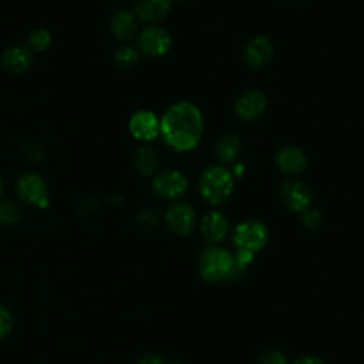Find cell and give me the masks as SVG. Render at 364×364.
Listing matches in <instances>:
<instances>
[{"instance_id":"6da1fadb","label":"cell","mask_w":364,"mask_h":364,"mask_svg":"<svg viewBox=\"0 0 364 364\" xmlns=\"http://www.w3.org/2000/svg\"><path fill=\"white\" fill-rule=\"evenodd\" d=\"M203 134L200 109L188 101L172 104L159 119L162 141L176 152H188L198 146Z\"/></svg>"},{"instance_id":"7a4b0ae2","label":"cell","mask_w":364,"mask_h":364,"mask_svg":"<svg viewBox=\"0 0 364 364\" xmlns=\"http://www.w3.org/2000/svg\"><path fill=\"white\" fill-rule=\"evenodd\" d=\"M235 178L225 165H209L199 176V192L210 205L225 203L233 193Z\"/></svg>"},{"instance_id":"3957f363","label":"cell","mask_w":364,"mask_h":364,"mask_svg":"<svg viewBox=\"0 0 364 364\" xmlns=\"http://www.w3.org/2000/svg\"><path fill=\"white\" fill-rule=\"evenodd\" d=\"M235 267V255L216 245L206 246L199 255V273L205 282H229Z\"/></svg>"},{"instance_id":"277c9868","label":"cell","mask_w":364,"mask_h":364,"mask_svg":"<svg viewBox=\"0 0 364 364\" xmlns=\"http://www.w3.org/2000/svg\"><path fill=\"white\" fill-rule=\"evenodd\" d=\"M269 240V232L267 228L255 219L243 220L237 223L233 229L232 242L236 247V250L249 252L252 255H256L259 250H262Z\"/></svg>"},{"instance_id":"5b68a950","label":"cell","mask_w":364,"mask_h":364,"mask_svg":"<svg viewBox=\"0 0 364 364\" xmlns=\"http://www.w3.org/2000/svg\"><path fill=\"white\" fill-rule=\"evenodd\" d=\"M172 46L169 33L158 26L144 28L136 36V48L139 53L148 57H162Z\"/></svg>"},{"instance_id":"8992f818","label":"cell","mask_w":364,"mask_h":364,"mask_svg":"<svg viewBox=\"0 0 364 364\" xmlns=\"http://www.w3.org/2000/svg\"><path fill=\"white\" fill-rule=\"evenodd\" d=\"M16 192L18 198L28 205H36L38 208L48 206L47 185L38 173L26 172L20 175L16 183Z\"/></svg>"},{"instance_id":"52a82bcc","label":"cell","mask_w":364,"mask_h":364,"mask_svg":"<svg viewBox=\"0 0 364 364\" xmlns=\"http://www.w3.org/2000/svg\"><path fill=\"white\" fill-rule=\"evenodd\" d=\"M152 189L159 198L175 200L182 198L188 191V179L181 171L166 169L154 176Z\"/></svg>"},{"instance_id":"ba28073f","label":"cell","mask_w":364,"mask_h":364,"mask_svg":"<svg viewBox=\"0 0 364 364\" xmlns=\"http://www.w3.org/2000/svg\"><path fill=\"white\" fill-rule=\"evenodd\" d=\"M280 196L290 210L299 213L307 210L313 202V193L310 188L306 183L294 179L283 182V185L280 186Z\"/></svg>"},{"instance_id":"9c48e42d","label":"cell","mask_w":364,"mask_h":364,"mask_svg":"<svg viewBox=\"0 0 364 364\" xmlns=\"http://www.w3.org/2000/svg\"><path fill=\"white\" fill-rule=\"evenodd\" d=\"M165 222L175 235L186 236L193 230L196 223L193 208L185 202H175L168 208Z\"/></svg>"},{"instance_id":"30bf717a","label":"cell","mask_w":364,"mask_h":364,"mask_svg":"<svg viewBox=\"0 0 364 364\" xmlns=\"http://www.w3.org/2000/svg\"><path fill=\"white\" fill-rule=\"evenodd\" d=\"M267 107L266 95L260 90H247L235 101V112L243 121H255L263 115Z\"/></svg>"},{"instance_id":"8fae6325","label":"cell","mask_w":364,"mask_h":364,"mask_svg":"<svg viewBox=\"0 0 364 364\" xmlns=\"http://www.w3.org/2000/svg\"><path fill=\"white\" fill-rule=\"evenodd\" d=\"M274 47L269 37L256 36L250 38L243 50L245 63L252 68H263L273 58Z\"/></svg>"},{"instance_id":"7c38bea8","label":"cell","mask_w":364,"mask_h":364,"mask_svg":"<svg viewBox=\"0 0 364 364\" xmlns=\"http://www.w3.org/2000/svg\"><path fill=\"white\" fill-rule=\"evenodd\" d=\"M131 135L141 142H151L159 136V118L151 111H136L128 122Z\"/></svg>"},{"instance_id":"4fadbf2b","label":"cell","mask_w":364,"mask_h":364,"mask_svg":"<svg viewBox=\"0 0 364 364\" xmlns=\"http://www.w3.org/2000/svg\"><path fill=\"white\" fill-rule=\"evenodd\" d=\"M274 159H276L277 168L286 175H299L309 165V159L306 154L300 148L293 145L282 146L276 152Z\"/></svg>"},{"instance_id":"5bb4252c","label":"cell","mask_w":364,"mask_h":364,"mask_svg":"<svg viewBox=\"0 0 364 364\" xmlns=\"http://www.w3.org/2000/svg\"><path fill=\"white\" fill-rule=\"evenodd\" d=\"M229 230V222L226 216L219 210H209L200 220V232L205 240L210 245L222 242Z\"/></svg>"},{"instance_id":"9a60e30c","label":"cell","mask_w":364,"mask_h":364,"mask_svg":"<svg viewBox=\"0 0 364 364\" xmlns=\"http://www.w3.org/2000/svg\"><path fill=\"white\" fill-rule=\"evenodd\" d=\"M0 63L1 67L10 74H21L31 65L33 53L28 47L13 46L3 51Z\"/></svg>"},{"instance_id":"2e32d148","label":"cell","mask_w":364,"mask_h":364,"mask_svg":"<svg viewBox=\"0 0 364 364\" xmlns=\"http://www.w3.org/2000/svg\"><path fill=\"white\" fill-rule=\"evenodd\" d=\"M172 0H135L134 14L145 23L155 24L168 16Z\"/></svg>"},{"instance_id":"e0dca14e","label":"cell","mask_w":364,"mask_h":364,"mask_svg":"<svg viewBox=\"0 0 364 364\" xmlns=\"http://www.w3.org/2000/svg\"><path fill=\"white\" fill-rule=\"evenodd\" d=\"M109 30L121 41L131 40L136 33V16L127 10H119L109 20Z\"/></svg>"},{"instance_id":"ac0fdd59","label":"cell","mask_w":364,"mask_h":364,"mask_svg":"<svg viewBox=\"0 0 364 364\" xmlns=\"http://www.w3.org/2000/svg\"><path fill=\"white\" fill-rule=\"evenodd\" d=\"M240 151V139L233 134H226L220 136L215 146V154L220 165H233L235 162H237Z\"/></svg>"},{"instance_id":"d6986e66","label":"cell","mask_w":364,"mask_h":364,"mask_svg":"<svg viewBox=\"0 0 364 364\" xmlns=\"http://www.w3.org/2000/svg\"><path fill=\"white\" fill-rule=\"evenodd\" d=\"M135 168L144 176H152L159 166V156L156 151L148 145L138 148L134 159Z\"/></svg>"},{"instance_id":"ffe728a7","label":"cell","mask_w":364,"mask_h":364,"mask_svg":"<svg viewBox=\"0 0 364 364\" xmlns=\"http://www.w3.org/2000/svg\"><path fill=\"white\" fill-rule=\"evenodd\" d=\"M138 61V50L131 46H121L114 53V63L117 67L127 70L136 64Z\"/></svg>"},{"instance_id":"44dd1931","label":"cell","mask_w":364,"mask_h":364,"mask_svg":"<svg viewBox=\"0 0 364 364\" xmlns=\"http://www.w3.org/2000/svg\"><path fill=\"white\" fill-rule=\"evenodd\" d=\"M27 43H28V48L31 50V53L33 51H36V53L44 51L51 43V34L46 28H36L28 34Z\"/></svg>"},{"instance_id":"7402d4cb","label":"cell","mask_w":364,"mask_h":364,"mask_svg":"<svg viewBox=\"0 0 364 364\" xmlns=\"http://www.w3.org/2000/svg\"><path fill=\"white\" fill-rule=\"evenodd\" d=\"M21 216L20 208L14 202L3 200L0 202V223L1 225H13Z\"/></svg>"},{"instance_id":"603a6c76","label":"cell","mask_w":364,"mask_h":364,"mask_svg":"<svg viewBox=\"0 0 364 364\" xmlns=\"http://www.w3.org/2000/svg\"><path fill=\"white\" fill-rule=\"evenodd\" d=\"M301 222L307 229L316 230L323 225V218H321V213L317 209L309 208L307 210H304L301 213Z\"/></svg>"},{"instance_id":"cb8c5ba5","label":"cell","mask_w":364,"mask_h":364,"mask_svg":"<svg viewBox=\"0 0 364 364\" xmlns=\"http://www.w3.org/2000/svg\"><path fill=\"white\" fill-rule=\"evenodd\" d=\"M159 223V215L154 209H145L138 215V225L142 229H154Z\"/></svg>"},{"instance_id":"d4e9b609","label":"cell","mask_w":364,"mask_h":364,"mask_svg":"<svg viewBox=\"0 0 364 364\" xmlns=\"http://www.w3.org/2000/svg\"><path fill=\"white\" fill-rule=\"evenodd\" d=\"M259 364H287V360L282 351L267 350L259 357Z\"/></svg>"},{"instance_id":"484cf974","label":"cell","mask_w":364,"mask_h":364,"mask_svg":"<svg viewBox=\"0 0 364 364\" xmlns=\"http://www.w3.org/2000/svg\"><path fill=\"white\" fill-rule=\"evenodd\" d=\"M11 328V314L4 306H0V337H4Z\"/></svg>"},{"instance_id":"4316f807","label":"cell","mask_w":364,"mask_h":364,"mask_svg":"<svg viewBox=\"0 0 364 364\" xmlns=\"http://www.w3.org/2000/svg\"><path fill=\"white\" fill-rule=\"evenodd\" d=\"M24 152L26 155L31 159V161H40L43 159L44 154H43V149L41 146L37 144V142H28L24 145Z\"/></svg>"},{"instance_id":"83f0119b","label":"cell","mask_w":364,"mask_h":364,"mask_svg":"<svg viewBox=\"0 0 364 364\" xmlns=\"http://www.w3.org/2000/svg\"><path fill=\"white\" fill-rule=\"evenodd\" d=\"M293 364H323V361L314 355H303L293 361Z\"/></svg>"},{"instance_id":"f1b7e54d","label":"cell","mask_w":364,"mask_h":364,"mask_svg":"<svg viewBox=\"0 0 364 364\" xmlns=\"http://www.w3.org/2000/svg\"><path fill=\"white\" fill-rule=\"evenodd\" d=\"M138 364H162V358L156 354H146L138 361Z\"/></svg>"},{"instance_id":"f546056e","label":"cell","mask_w":364,"mask_h":364,"mask_svg":"<svg viewBox=\"0 0 364 364\" xmlns=\"http://www.w3.org/2000/svg\"><path fill=\"white\" fill-rule=\"evenodd\" d=\"M245 171H246V169H245V165L240 164V162H235V164L232 165V169H230L233 178H242L243 173H245Z\"/></svg>"},{"instance_id":"4dcf8cb0","label":"cell","mask_w":364,"mask_h":364,"mask_svg":"<svg viewBox=\"0 0 364 364\" xmlns=\"http://www.w3.org/2000/svg\"><path fill=\"white\" fill-rule=\"evenodd\" d=\"M1 192H3V181L0 178V196H1Z\"/></svg>"},{"instance_id":"1f68e13d","label":"cell","mask_w":364,"mask_h":364,"mask_svg":"<svg viewBox=\"0 0 364 364\" xmlns=\"http://www.w3.org/2000/svg\"><path fill=\"white\" fill-rule=\"evenodd\" d=\"M172 1H178V3H188L191 0H172Z\"/></svg>"},{"instance_id":"d6a6232c","label":"cell","mask_w":364,"mask_h":364,"mask_svg":"<svg viewBox=\"0 0 364 364\" xmlns=\"http://www.w3.org/2000/svg\"><path fill=\"white\" fill-rule=\"evenodd\" d=\"M172 364H182V363H172Z\"/></svg>"}]
</instances>
